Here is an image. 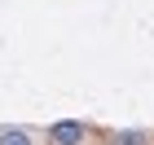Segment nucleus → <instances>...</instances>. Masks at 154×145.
Returning a JSON list of instances; mask_svg holds the SVG:
<instances>
[{"label":"nucleus","mask_w":154,"mask_h":145,"mask_svg":"<svg viewBox=\"0 0 154 145\" xmlns=\"http://www.w3.org/2000/svg\"><path fill=\"white\" fill-rule=\"evenodd\" d=\"M44 145H101V128L88 119H53L44 128Z\"/></svg>","instance_id":"obj_1"},{"label":"nucleus","mask_w":154,"mask_h":145,"mask_svg":"<svg viewBox=\"0 0 154 145\" xmlns=\"http://www.w3.org/2000/svg\"><path fill=\"white\" fill-rule=\"evenodd\" d=\"M0 145H44V132L31 123H0Z\"/></svg>","instance_id":"obj_3"},{"label":"nucleus","mask_w":154,"mask_h":145,"mask_svg":"<svg viewBox=\"0 0 154 145\" xmlns=\"http://www.w3.org/2000/svg\"><path fill=\"white\" fill-rule=\"evenodd\" d=\"M101 145H154L150 128H101Z\"/></svg>","instance_id":"obj_2"}]
</instances>
